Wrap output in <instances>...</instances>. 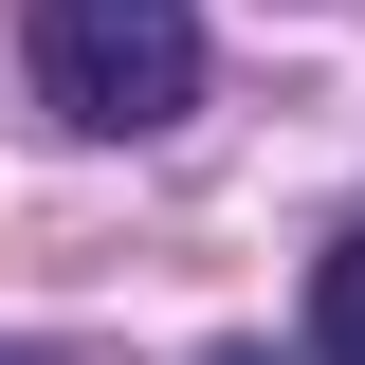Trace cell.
Wrapping results in <instances>:
<instances>
[{
	"mask_svg": "<svg viewBox=\"0 0 365 365\" xmlns=\"http://www.w3.org/2000/svg\"><path fill=\"white\" fill-rule=\"evenodd\" d=\"M37 110L91 146H146L201 110V0H37Z\"/></svg>",
	"mask_w": 365,
	"mask_h": 365,
	"instance_id": "6da1fadb",
	"label": "cell"
},
{
	"mask_svg": "<svg viewBox=\"0 0 365 365\" xmlns=\"http://www.w3.org/2000/svg\"><path fill=\"white\" fill-rule=\"evenodd\" d=\"M311 365H365V220L311 256Z\"/></svg>",
	"mask_w": 365,
	"mask_h": 365,
	"instance_id": "7a4b0ae2",
	"label": "cell"
},
{
	"mask_svg": "<svg viewBox=\"0 0 365 365\" xmlns=\"http://www.w3.org/2000/svg\"><path fill=\"white\" fill-rule=\"evenodd\" d=\"M201 365H292V347H201Z\"/></svg>",
	"mask_w": 365,
	"mask_h": 365,
	"instance_id": "3957f363",
	"label": "cell"
},
{
	"mask_svg": "<svg viewBox=\"0 0 365 365\" xmlns=\"http://www.w3.org/2000/svg\"><path fill=\"white\" fill-rule=\"evenodd\" d=\"M0 365H91V347H0Z\"/></svg>",
	"mask_w": 365,
	"mask_h": 365,
	"instance_id": "277c9868",
	"label": "cell"
}]
</instances>
